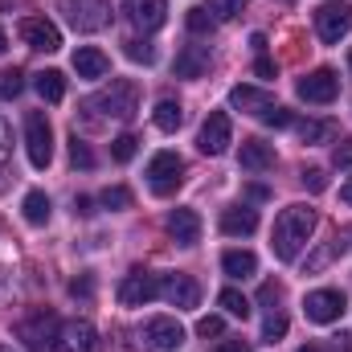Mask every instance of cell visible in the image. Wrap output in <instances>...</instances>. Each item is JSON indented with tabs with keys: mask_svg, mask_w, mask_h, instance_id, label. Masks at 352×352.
Masks as SVG:
<instances>
[{
	"mask_svg": "<svg viewBox=\"0 0 352 352\" xmlns=\"http://www.w3.org/2000/svg\"><path fill=\"white\" fill-rule=\"evenodd\" d=\"M340 250H344V242H340V238H336V242H324V246H320L316 254H307V274H320V270L332 263V258H336Z\"/></svg>",
	"mask_w": 352,
	"mask_h": 352,
	"instance_id": "cell-27",
	"label": "cell"
},
{
	"mask_svg": "<svg viewBox=\"0 0 352 352\" xmlns=\"http://www.w3.org/2000/svg\"><path fill=\"white\" fill-rule=\"evenodd\" d=\"M21 90H25L21 70H0V98H16Z\"/></svg>",
	"mask_w": 352,
	"mask_h": 352,
	"instance_id": "cell-37",
	"label": "cell"
},
{
	"mask_svg": "<svg viewBox=\"0 0 352 352\" xmlns=\"http://www.w3.org/2000/svg\"><path fill=\"white\" fill-rule=\"evenodd\" d=\"M299 180H303L311 192H324V188H328V176H324V168H303V173H299Z\"/></svg>",
	"mask_w": 352,
	"mask_h": 352,
	"instance_id": "cell-39",
	"label": "cell"
},
{
	"mask_svg": "<svg viewBox=\"0 0 352 352\" xmlns=\"http://www.w3.org/2000/svg\"><path fill=\"white\" fill-rule=\"evenodd\" d=\"M152 119H156L160 131H176V127L184 123V111H180V102H173V98H160L156 111H152Z\"/></svg>",
	"mask_w": 352,
	"mask_h": 352,
	"instance_id": "cell-26",
	"label": "cell"
},
{
	"mask_svg": "<svg viewBox=\"0 0 352 352\" xmlns=\"http://www.w3.org/2000/svg\"><path fill=\"white\" fill-rule=\"evenodd\" d=\"M135 148H140V140H135V135H119V140H111V160L127 164V160L135 156Z\"/></svg>",
	"mask_w": 352,
	"mask_h": 352,
	"instance_id": "cell-34",
	"label": "cell"
},
{
	"mask_svg": "<svg viewBox=\"0 0 352 352\" xmlns=\"http://www.w3.org/2000/svg\"><path fill=\"white\" fill-rule=\"evenodd\" d=\"M217 21H230V16H238V12H246V0H209L205 4Z\"/></svg>",
	"mask_w": 352,
	"mask_h": 352,
	"instance_id": "cell-36",
	"label": "cell"
},
{
	"mask_svg": "<svg viewBox=\"0 0 352 352\" xmlns=\"http://www.w3.org/2000/svg\"><path fill=\"white\" fill-rule=\"evenodd\" d=\"M180 180H184V160L176 152H156L148 160V188L156 197H173L180 188Z\"/></svg>",
	"mask_w": 352,
	"mask_h": 352,
	"instance_id": "cell-6",
	"label": "cell"
},
{
	"mask_svg": "<svg viewBox=\"0 0 352 352\" xmlns=\"http://www.w3.org/2000/svg\"><path fill=\"white\" fill-rule=\"evenodd\" d=\"M16 336L25 340L29 352H58V336H62V320L45 307H37L33 316H25L16 324Z\"/></svg>",
	"mask_w": 352,
	"mask_h": 352,
	"instance_id": "cell-4",
	"label": "cell"
},
{
	"mask_svg": "<svg viewBox=\"0 0 352 352\" xmlns=\"http://www.w3.org/2000/svg\"><path fill=\"white\" fill-rule=\"evenodd\" d=\"M160 299V274H148V270H131L123 283H119V303L123 307H144Z\"/></svg>",
	"mask_w": 352,
	"mask_h": 352,
	"instance_id": "cell-10",
	"label": "cell"
},
{
	"mask_svg": "<svg viewBox=\"0 0 352 352\" xmlns=\"http://www.w3.org/2000/svg\"><path fill=\"white\" fill-rule=\"evenodd\" d=\"M70 164L74 168H94V152L87 148V140H78V131L70 135Z\"/></svg>",
	"mask_w": 352,
	"mask_h": 352,
	"instance_id": "cell-30",
	"label": "cell"
},
{
	"mask_svg": "<svg viewBox=\"0 0 352 352\" xmlns=\"http://www.w3.org/2000/svg\"><path fill=\"white\" fill-rule=\"evenodd\" d=\"M33 87H37V94H41L45 102H62V98H66V78H62L58 70H41V74H33Z\"/></svg>",
	"mask_w": 352,
	"mask_h": 352,
	"instance_id": "cell-24",
	"label": "cell"
},
{
	"mask_svg": "<svg viewBox=\"0 0 352 352\" xmlns=\"http://www.w3.org/2000/svg\"><path fill=\"white\" fill-rule=\"evenodd\" d=\"M217 303H221L230 316H238V320H246V316H250V299H246L242 291H234V287H230V291H221V295H217Z\"/></svg>",
	"mask_w": 352,
	"mask_h": 352,
	"instance_id": "cell-29",
	"label": "cell"
},
{
	"mask_svg": "<svg viewBox=\"0 0 352 352\" xmlns=\"http://www.w3.org/2000/svg\"><path fill=\"white\" fill-rule=\"evenodd\" d=\"M230 144H234V123H230V115H226V111H209L205 123H201L197 148H201L205 156H221V152H230Z\"/></svg>",
	"mask_w": 352,
	"mask_h": 352,
	"instance_id": "cell-9",
	"label": "cell"
},
{
	"mask_svg": "<svg viewBox=\"0 0 352 352\" xmlns=\"http://www.w3.org/2000/svg\"><path fill=\"white\" fill-rule=\"evenodd\" d=\"M58 8L66 12V21L78 33H94L111 21V4L107 0H58Z\"/></svg>",
	"mask_w": 352,
	"mask_h": 352,
	"instance_id": "cell-8",
	"label": "cell"
},
{
	"mask_svg": "<svg viewBox=\"0 0 352 352\" xmlns=\"http://www.w3.org/2000/svg\"><path fill=\"white\" fill-rule=\"evenodd\" d=\"M299 352H320V349H299Z\"/></svg>",
	"mask_w": 352,
	"mask_h": 352,
	"instance_id": "cell-49",
	"label": "cell"
},
{
	"mask_svg": "<svg viewBox=\"0 0 352 352\" xmlns=\"http://www.w3.org/2000/svg\"><path fill=\"white\" fill-rule=\"evenodd\" d=\"M254 230H258V209H250V205H234V209L221 213V234H230V238H246V234H254Z\"/></svg>",
	"mask_w": 352,
	"mask_h": 352,
	"instance_id": "cell-19",
	"label": "cell"
},
{
	"mask_svg": "<svg viewBox=\"0 0 352 352\" xmlns=\"http://www.w3.org/2000/svg\"><path fill=\"white\" fill-rule=\"evenodd\" d=\"M123 16L140 33H156L168 21V0H123Z\"/></svg>",
	"mask_w": 352,
	"mask_h": 352,
	"instance_id": "cell-11",
	"label": "cell"
},
{
	"mask_svg": "<svg viewBox=\"0 0 352 352\" xmlns=\"http://www.w3.org/2000/svg\"><path fill=\"white\" fill-rule=\"evenodd\" d=\"M336 164H340V168H349V164H352V140L336 148Z\"/></svg>",
	"mask_w": 352,
	"mask_h": 352,
	"instance_id": "cell-43",
	"label": "cell"
},
{
	"mask_svg": "<svg viewBox=\"0 0 352 352\" xmlns=\"http://www.w3.org/2000/svg\"><path fill=\"white\" fill-rule=\"evenodd\" d=\"M217 352H250V344H246V340H221Z\"/></svg>",
	"mask_w": 352,
	"mask_h": 352,
	"instance_id": "cell-44",
	"label": "cell"
},
{
	"mask_svg": "<svg viewBox=\"0 0 352 352\" xmlns=\"http://www.w3.org/2000/svg\"><path fill=\"white\" fill-rule=\"evenodd\" d=\"M87 111H98V115H111V119H135V111H140V87L131 82V78H115L107 90H98V94H90L87 98Z\"/></svg>",
	"mask_w": 352,
	"mask_h": 352,
	"instance_id": "cell-2",
	"label": "cell"
},
{
	"mask_svg": "<svg viewBox=\"0 0 352 352\" xmlns=\"http://www.w3.org/2000/svg\"><path fill=\"white\" fill-rule=\"evenodd\" d=\"M221 332H226V320H221V316H205V320H197V336L209 340V336H221Z\"/></svg>",
	"mask_w": 352,
	"mask_h": 352,
	"instance_id": "cell-38",
	"label": "cell"
},
{
	"mask_svg": "<svg viewBox=\"0 0 352 352\" xmlns=\"http://www.w3.org/2000/svg\"><path fill=\"white\" fill-rule=\"evenodd\" d=\"M0 352H12V349H0Z\"/></svg>",
	"mask_w": 352,
	"mask_h": 352,
	"instance_id": "cell-50",
	"label": "cell"
},
{
	"mask_svg": "<svg viewBox=\"0 0 352 352\" xmlns=\"http://www.w3.org/2000/svg\"><path fill=\"white\" fill-rule=\"evenodd\" d=\"M58 340H62V344H58V352H102V344H98V332H94V324H87V320L66 324Z\"/></svg>",
	"mask_w": 352,
	"mask_h": 352,
	"instance_id": "cell-17",
	"label": "cell"
},
{
	"mask_svg": "<svg viewBox=\"0 0 352 352\" xmlns=\"http://www.w3.org/2000/svg\"><path fill=\"white\" fill-rule=\"evenodd\" d=\"M74 70H78V78H102V74L111 70V62H107V54H102V50L82 45V50L74 54Z\"/></svg>",
	"mask_w": 352,
	"mask_h": 352,
	"instance_id": "cell-22",
	"label": "cell"
},
{
	"mask_svg": "<svg viewBox=\"0 0 352 352\" xmlns=\"http://www.w3.org/2000/svg\"><path fill=\"white\" fill-rule=\"evenodd\" d=\"M164 226H168V234H173L176 246H197V242H201V217H197L192 209H173Z\"/></svg>",
	"mask_w": 352,
	"mask_h": 352,
	"instance_id": "cell-18",
	"label": "cell"
},
{
	"mask_svg": "<svg viewBox=\"0 0 352 352\" xmlns=\"http://www.w3.org/2000/svg\"><path fill=\"white\" fill-rule=\"evenodd\" d=\"M238 160H242L246 173H266V168H274V144H266V140H246L242 152H238Z\"/></svg>",
	"mask_w": 352,
	"mask_h": 352,
	"instance_id": "cell-20",
	"label": "cell"
},
{
	"mask_svg": "<svg viewBox=\"0 0 352 352\" xmlns=\"http://www.w3.org/2000/svg\"><path fill=\"white\" fill-rule=\"evenodd\" d=\"M221 270H226L230 278H250V274L258 270V258H254L250 250H226V254H221Z\"/></svg>",
	"mask_w": 352,
	"mask_h": 352,
	"instance_id": "cell-23",
	"label": "cell"
},
{
	"mask_svg": "<svg viewBox=\"0 0 352 352\" xmlns=\"http://www.w3.org/2000/svg\"><path fill=\"white\" fill-rule=\"evenodd\" d=\"M332 349H336V352H352V332H340V336H332Z\"/></svg>",
	"mask_w": 352,
	"mask_h": 352,
	"instance_id": "cell-45",
	"label": "cell"
},
{
	"mask_svg": "<svg viewBox=\"0 0 352 352\" xmlns=\"http://www.w3.org/2000/svg\"><path fill=\"white\" fill-rule=\"evenodd\" d=\"M4 50H8V37H4V33H0V54H4Z\"/></svg>",
	"mask_w": 352,
	"mask_h": 352,
	"instance_id": "cell-48",
	"label": "cell"
},
{
	"mask_svg": "<svg viewBox=\"0 0 352 352\" xmlns=\"http://www.w3.org/2000/svg\"><path fill=\"white\" fill-rule=\"evenodd\" d=\"M8 156H12V131H8V123L0 119V168L8 164Z\"/></svg>",
	"mask_w": 352,
	"mask_h": 352,
	"instance_id": "cell-40",
	"label": "cell"
},
{
	"mask_svg": "<svg viewBox=\"0 0 352 352\" xmlns=\"http://www.w3.org/2000/svg\"><path fill=\"white\" fill-rule=\"evenodd\" d=\"M254 70H258V78H274V62H270L266 54H258V62H254Z\"/></svg>",
	"mask_w": 352,
	"mask_h": 352,
	"instance_id": "cell-42",
	"label": "cell"
},
{
	"mask_svg": "<svg viewBox=\"0 0 352 352\" xmlns=\"http://www.w3.org/2000/svg\"><path fill=\"white\" fill-rule=\"evenodd\" d=\"M299 135H303V144H320V140L336 135V123H299Z\"/></svg>",
	"mask_w": 352,
	"mask_h": 352,
	"instance_id": "cell-32",
	"label": "cell"
},
{
	"mask_svg": "<svg viewBox=\"0 0 352 352\" xmlns=\"http://www.w3.org/2000/svg\"><path fill=\"white\" fill-rule=\"evenodd\" d=\"M316 209L311 205H287L278 217H274V234H270V250L278 263H295L299 250L307 246L311 230H316Z\"/></svg>",
	"mask_w": 352,
	"mask_h": 352,
	"instance_id": "cell-1",
	"label": "cell"
},
{
	"mask_svg": "<svg viewBox=\"0 0 352 352\" xmlns=\"http://www.w3.org/2000/svg\"><path fill=\"white\" fill-rule=\"evenodd\" d=\"M21 213H25V221L29 226H45L50 221V197L45 192H25V201H21Z\"/></svg>",
	"mask_w": 352,
	"mask_h": 352,
	"instance_id": "cell-25",
	"label": "cell"
},
{
	"mask_svg": "<svg viewBox=\"0 0 352 352\" xmlns=\"http://www.w3.org/2000/svg\"><path fill=\"white\" fill-rule=\"evenodd\" d=\"M144 344L148 349H156V352H173V349H180L184 344V328L176 324L173 316H152L148 324H144Z\"/></svg>",
	"mask_w": 352,
	"mask_h": 352,
	"instance_id": "cell-13",
	"label": "cell"
},
{
	"mask_svg": "<svg viewBox=\"0 0 352 352\" xmlns=\"http://www.w3.org/2000/svg\"><path fill=\"white\" fill-rule=\"evenodd\" d=\"M230 102H234L238 111L254 115V119L266 123V127H291V123H295V115H291L287 107H278V102L258 87H234L230 90Z\"/></svg>",
	"mask_w": 352,
	"mask_h": 352,
	"instance_id": "cell-3",
	"label": "cell"
},
{
	"mask_svg": "<svg viewBox=\"0 0 352 352\" xmlns=\"http://www.w3.org/2000/svg\"><path fill=\"white\" fill-rule=\"evenodd\" d=\"M74 213H90V197H78L74 201Z\"/></svg>",
	"mask_w": 352,
	"mask_h": 352,
	"instance_id": "cell-47",
	"label": "cell"
},
{
	"mask_svg": "<svg viewBox=\"0 0 352 352\" xmlns=\"http://www.w3.org/2000/svg\"><path fill=\"white\" fill-rule=\"evenodd\" d=\"M303 316H307L311 324H332V320L344 316V295H340V291H311V295L303 299Z\"/></svg>",
	"mask_w": 352,
	"mask_h": 352,
	"instance_id": "cell-15",
	"label": "cell"
},
{
	"mask_svg": "<svg viewBox=\"0 0 352 352\" xmlns=\"http://www.w3.org/2000/svg\"><path fill=\"white\" fill-rule=\"evenodd\" d=\"M90 291H94L90 274H82V278H74V283H70V295H74V299H90Z\"/></svg>",
	"mask_w": 352,
	"mask_h": 352,
	"instance_id": "cell-41",
	"label": "cell"
},
{
	"mask_svg": "<svg viewBox=\"0 0 352 352\" xmlns=\"http://www.w3.org/2000/svg\"><path fill=\"white\" fill-rule=\"evenodd\" d=\"M21 37H25L29 50H45V54L62 50V33H58V25L50 16H25L21 21Z\"/></svg>",
	"mask_w": 352,
	"mask_h": 352,
	"instance_id": "cell-14",
	"label": "cell"
},
{
	"mask_svg": "<svg viewBox=\"0 0 352 352\" xmlns=\"http://www.w3.org/2000/svg\"><path fill=\"white\" fill-rule=\"evenodd\" d=\"M299 98L303 102H332L336 94H340V78H336V70H328V66H320V70H311V74H303L299 78Z\"/></svg>",
	"mask_w": 352,
	"mask_h": 352,
	"instance_id": "cell-12",
	"label": "cell"
},
{
	"mask_svg": "<svg viewBox=\"0 0 352 352\" xmlns=\"http://www.w3.org/2000/svg\"><path fill=\"white\" fill-rule=\"evenodd\" d=\"M340 201H344V205H352V176L344 180V188H340Z\"/></svg>",
	"mask_w": 352,
	"mask_h": 352,
	"instance_id": "cell-46",
	"label": "cell"
},
{
	"mask_svg": "<svg viewBox=\"0 0 352 352\" xmlns=\"http://www.w3.org/2000/svg\"><path fill=\"white\" fill-rule=\"evenodd\" d=\"M123 54H127L131 62H144V66L156 62V45H148V41H123Z\"/></svg>",
	"mask_w": 352,
	"mask_h": 352,
	"instance_id": "cell-33",
	"label": "cell"
},
{
	"mask_svg": "<svg viewBox=\"0 0 352 352\" xmlns=\"http://www.w3.org/2000/svg\"><path fill=\"white\" fill-rule=\"evenodd\" d=\"M160 299H168L173 307H197L201 287L188 274H160Z\"/></svg>",
	"mask_w": 352,
	"mask_h": 352,
	"instance_id": "cell-16",
	"label": "cell"
},
{
	"mask_svg": "<svg viewBox=\"0 0 352 352\" xmlns=\"http://www.w3.org/2000/svg\"><path fill=\"white\" fill-rule=\"evenodd\" d=\"M25 152H29L33 168H50V160H54V127L41 111L25 115Z\"/></svg>",
	"mask_w": 352,
	"mask_h": 352,
	"instance_id": "cell-5",
	"label": "cell"
},
{
	"mask_svg": "<svg viewBox=\"0 0 352 352\" xmlns=\"http://www.w3.org/2000/svg\"><path fill=\"white\" fill-rule=\"evenodd\" d=\"M209 70V45H184L176 54V74L180 78H201Z\"/></svg>",
	"mask_w": 352,
	"mask_h": 352,
	"instance_id": "cell-21",
	"label": "cell"
},
{
	"mask_svg": "<svg viewBox=\"0 0 352 352\" xmlns=\"http://www.w3.org/2000/svg\"><path fill=\"white\" fill-rule=\"evenodd\" d=\"M188 29H192V33H213V29H217V16H213L205 4H201V8H188Z\"/></svg>",
	"mask_w": 352,
	"mask_h": 352,
	"instance_id": "cell-31",
	"label": "cell"
},
{
	"mask_svg": "<svg viewBox=\"0 0 352 352\" xmlns=\"http://www.w3.org/2000/svg\"><path fill=\"white\" fill-rule=\"evenodd\" d=\"M316 33H320V41H328V45H336L344 33H352V4L349 0H328V4H320V8H316Z\"/></svg>",
	"mask_w": 352,
	"mask_h": 352,
	"instance_id": "cell-7",
	"label": "cell"
},
{
	"mask_svg": "<svg viewBox=\"0 0 352 352\" xmlns=\"http://www.w3.org/2000/svg\"><path fill=\"white\" fill-rule=\"evenodd\" d=\"M98 201H102V209H127V205H131V192H127L123 184H111V188H102Z\"/></svg>",
	"mask_w": 352,
	"mask_h": 352,
	"instance_id": "cell-35",
	"label": "cell"
},
{
	"mask_svg": "<svg viewBox=\"0 0 352 352\" xmlns=\"http://www.w3.org/2000/svg\"><path fill=\"white\" fill-rule=\"evenodd\" d=\"M287 336V316H283V307H270L266 311V320H263V340H283Z\"/></svg>",
	"mask_w": 352,
	"mask_h": 352,
	"instance_id": "cell-28",
	"label": "cell"
}]
</instances>
